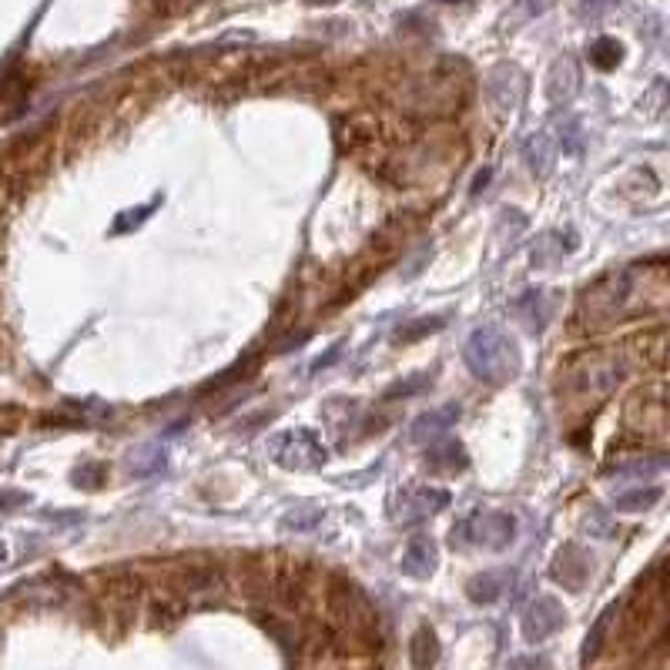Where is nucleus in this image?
<instances>
[{"label": "nucleus", "mask_w": 670, "mask_h": 670, "mask_svg": "<svg viewBox=\"0 0 670 670\" xmlns=\"http://www.w3.org/2000/svg\"><path fill=\"white\" fill-rule=\"evenodd\" d=\"M523 91V71H516L513 64H500L490 74V84H486V98L496 111H510L516 101H520Z\"/></svg>", "instance_id": "nucleus-11"}, {"label": "nucleus", "mask_w": 670, "mask_h": 670, "mask_svg": "<svg viewBox=\"0 0 670 670\" xmlns=\"http://www.w3.org/2000/svg\"><path fill=\"white\" fill-rule=\"evenodd\" d=\"M617 610H620V603H610V607L597 617V624L590 627V634H587V640H583V650H580L583 667H590L593 660L600 657V650H603V644H607V634H610V624H614Z\"/></svg>", "instance_id": "nucleus-17"}, {"label": "nucleus", "mask_w": 670, "mask_h": 670, "mask_svg": "<svg viewBox=\"0 0 670 670\" xmlns=\"http://www.w3.org/2000/svg\"><path fill=\"white\" fill-rule=\"evenodd\" d=\"M463 359H466L469 372H473L476 379L490 382V386H506V382H513L520 376V366H523L520 349H516V342L503 329L473 332L463 349Z\"/></svg>", "instance_id": "nucleus-2"}, {"label": "nucleus", "mask_w": 670, "mask_h": 670, "mask_svg": "<svg viewBox=\"0 0 670 670\" xmlns=\"http://www.w3.org/2000/svg\"><path fill=\"white\" fill-rule=\"evenodd\" d=\"M439 567V550H436V540H429V536H419L406 547V557H402V570L409 573V577L416 580H426L433 577Z\"/></svg>", "instance_id": "nucleus-13"}, {"label": "nucleus", "mask_w": 670, "mask_h": 670, "mask_svg": "<svg viewBox=\"0 0 670 670\" xmlns=\"http://www.w3.org/2000/svg\"><path fill=\"white\" fill-rule=\"evenodd\" d=\"M305 4H312V7H325V4H339V0H305Z\"/></svg>", "instance_id": "nucleus-35"}, {"label": "nucleus", "mask_w": 670, "mask_h": 670, "mask_svg": "<svg viewBox=\"0 0 670 670\" xmlns=\"http://www.w3.org/2000/svg\"><path fill=\"white\" fill-rule=\"evenodd\" d=\"M426 386H429L426 376H413V379H402V386H392L386 396L389 399H396V396H416V392H423Z\"/></svg>", "instance_id": "nucleus-29"}, {"label": "nucleus", "mask_w": 670, "mask_h": 670, "mask_svg": "<svg viewBox=\"0 0 670 670\" xmlns=\"http://www.w3.org/2000/svg\"><path fill=\"white\" fill-rule=\"evenodd\" d=\"M131 459H138V463H131V473L134 476H141V480H145V476H155V473H161V469H165V453H161L158 446H145V449H138V453H134Z\"/></svg>", "instance_id": "nucleus-23"}, {"label": "nucleus", "mask_w": 670, "mask_h": 670, "mask_svg": "<svg viewBox=\"0 0 670 670\" xmlns=\"http://www.w3.org/2000/svg\"><path fill=\"white\" fill-rule=\"evenodd\" d=\"M516 540V516L503 510H480L466 516L463 523L453 526V543L456 547H490V550H506Z\"/></svg>", "instance_id": "nucleus-3"}, {"label": "nucleus", "mask_w": 670, "mask_h": 670, "mask_svg": "<svg viewBox=\"0 0 670 670\" xmlns=\"http://www.w3.org/2000/svg\"><path fill=\"white\" fill-rule=\"evenodd\" d=\"M429 469H436V473H459V469H466V449L456 439H439L436 449L429 453Z\"/></svg>", "instance_id": "nucleus-18"}, {"label": "nucleus", "mask_w": 670, "mask_h": 670, "mask_svg": "<svg viewBox=\"0 0 670 670\" xmlns=\"http://www.w3.org/2000/svg\"><path fill=\"white\" fill-rule=\"evenodd\" d=\"M580 88V67H577V57L563 54L557 64L550 67V81H547V98L553 104H567L573 94Z\"/></svg>", "instance_id": "nucleus-12"}, {"label": "nucleus", "mask_w": 670, "mask_h": 670, "mask_svg": "<svg viewBox=\"0 0 670 670\" xmlns=\"http://www.w3.org/2000/svg\"><path fill=\"white\" fill-rule=\"evenodd\" d=\"M325 456L329 453L312 429H282L272 439V459L282 469H319Z\"/></svg>", "instance_id": "nucleus-6"}, {"label": "nucleus", "mask_w": 670, "mask_h": 670, "mask_svg": "<svg viewBox=\"0 0 670 670\" xmlns=\"http://www.w3.org/2000/svg\"><path fill=\"white\" fill-rule=\"evenodd\" d=\"M560 242V235H543V238H536L533 242V265H543V268H550V265H557L560 258H563V252H567V248H553Z\"/></svg>", "instance_id": "nucleus-24"}, {"label": "nucleus", "mask_w": 670, "mask_h": 670, "mask_svg": "<svg viewBox=\"0 0 670 670\" xmlns=\"http://www.w3.org/2000/svg\"><path fill=\"white\" fill-rule=\"evenodd\" d=\"M563 138H567V148H570V124L563 121ZM573 151H580V124H573Z\"/></svg>", "instance_id": "nucleus-32"}, {"label": "nucleus", "mask_w": 670, "mask_h": 670, "mask_svg": "<svg viewBox=\"0 0 670 670\" xmlns=\"http://www.w3.org/2000/svg\"><path fill=\"white\" fill-rule=\"evenodd\" d=\"M443 322H446L443 315H426V319L406 322L396 335H392V339H396L399 346H406V342H419V339H426V335H433V332L443 329Z\"/></svg>", "instance_id": "nucleus-21"}, {"label": "nucleus", "mask_w": 670, "mask_h": 670, "mask_svg": "<svg viewBox=\"0 0 670 670\" xmlns=\"http://www.w3.org/2000/svg\"><path fill=\"white\" fill-rule=\"evenodd\" d=\"M624 379V362L610 356H583L570 366V396L607 399Z\"/></svg>", "instance_id": "nucleus-5"}, {"label": "nucleus", "mask_w": 670, "mask_h": 670, "mask_svg": "<svg viewBox=\"0 0 670 670\" xmlns=\"http://www.w3.org/2000/svg\"><path fill=\"white\" fill-rule=\"evenodd\" d=\"M510 587V573L506 570H486L480 577L466 583V597L473 603H493L503 597V590Z\"/></svg>", "instance_id": "nucleus-16"}, {"label": "nucleus", "mask_w": 670, "mask_h": 670, "mask_svg": "<svg viewBox=\"0 0 670 670\" xmlns=\"http://www.w3.org/2000/svg\"><path fill=\"white\" fill-rule=\"evenodd\" d=\"M158 208V198L151 201V205H145V208H134V212H124V215H118V222H114V228H111V235H124V232H131V228H138L145 218L155 212Z\"/></svg>", "instance_id": "nucleus-27"}, {"label": "nucleus", "mask_w": 670, "mask_h": 670, "mask_svg": "<svg viewBox=\"0 0 670 670\" xmlns=\"http://www.w3.org/2000/svg\"><path fill=\"white\" fill-rule=\"evenodd\" d=\"M449 500H453V496L439 490V486H402V490L392 496L389 510L399 523H423L429 516L443 513Z\"/></svg>", "instance_id": "nucleus-7"}, {"label": "nucleus", "mask_w": 670, "mask_h": 670, "mask_svg": "<svg viewBox=\"0 0 670 670\" xmlns=\"http://www.w3.org/2000/svg\"><path fill=\"white\" fill-rule=\"evenodd\" d=\"M670 466V456H640V459H627L620 466H610V473L620 476H647V473H660V469Z\"/></svg>", "instance_id": "nucleus-22"}, {"label": "nucleus", "mask_w": 670, "mask_h": 670, "mask_svg": "<svg viewBox=\"0 0 670 670\" xmlns=\"http://www.w3.org/2000/svg\"><path fill=\"white\" fill-rule=\"evenodd\" d=\"M198 0H158V7L165 14H185V11H191V7H195Z\"/></svg>", "instance_id": "nucleus-31"}, {"label": "nucleus", "mask_w": 670, "mask_h": 670, "mask_svg": "<svg viewBox=\"0 0 670 670\" xmlns=\"http://www.w3.org/2000/svg\"><path fill=\"white\" fill-rule=\"evenodd\" d=\"M490 175H493L490 168H483V171H480V178L473 181V195H480V191H483V185H486V181H490Z\"/></svg>", "instance_id": "nucleus-34"}, {"label": "nucleus", "mask_w": 670, "mask_h": 670, "mask_svg": "<svg viewBox=\"0 0 670 670\" xmlns=\"http://www.w3.org/2000/svg\"><path fill=\"white\" fill-rule=\"evenodd\" d=\"M620 0H580V17L583 21H600V17H607Z\"/></svg>", "instance_id": "nucleus-28"}, {"label": "nucleus", "mask_w": 670, "mask_h": 670, "mask_svg": "<svg viewBox=\"0 0 670 670\" xmlns=\"http://www.w3.org/2000/svg\"><path fill=\"white\" fill-rule=\"evenodd\" d=\"M590 61L593 67H600V71H614V67L624 61V44H620L617 37H597V41L590 44Z\"/></svg>", "instance_id": "nucleus-19"}, {"label": "nucleus", "mask_w": 670, "mask_h": 670, "mask_svg": "<svg viewBox=\"0 0 670 670\" xmlns=\"http://www.w3.org/2000/svg\"><path fill=\"white\" fill-rule=\"evenodd\" d=\"M31 503V496L21 490H0V510H17V506Z\"/></svg>", "instance_id": "nucleus-30"}, {"label": "nucleus", "mask_w": 670, "mask_h": 670, "mask_svg": "<svg viewBox=\"0 0 670 670\" xmlns=\"http://www.w3.org/2000/svg\"><path fill=\"white\" fill-rule=\"evenodd\" d=\"M104 476H108V469H104L101 463H81L71 473V480H74V486H81V490H98V486L104 483Z\"/></svg>", "instance_id": "nucleus-25"}, {"label": "nucleus", "mask_w": 670, "mask_h": 670, "mask_svg": "<svg viewBox=\"0 0 670 670\" xmlns=\"http://www.w3.org/2000/svg\"><path fill=\"white\" fill-rule=\"evenodd\" d=\"M4 560H7V547L0 543V563H4Z\"/></svg>", "instance_id": "nucleus-36"}, {"label": "nucleus", "mask_w": 670, "mask_h": 670, "mask_svg": "<svg viewBox=\"0 0 670 670\" xmlns=\"http://www.w3.org/2000/svg\"><path fill=\"white\" fill-rule=\"evenodd\" d=\"M439 660V637L436 630L423 624L413 634V640H409V664H413V670H433Z\"/></svg>", "instance_id": "nucleus-15"}, {"label": "nucleus", "mask_w": 670, "mask_h": 670, "mask_svg": "<svg viewBox=\"0 0 670 670\" xmlns=\"http://www.w3.org/2000/svg\"><path fill=\"white\" fill-rule=\"evenodd\" d=\"M459 416H463V409L456 406V402H449L443 409H433V413H423L416 419L413 426H409V439L413 443H439L443 436H449V429L459 423Z\"/></svg>", "instance_id": "nucleus-10"}, {"label": "nucleus", "mask_w": 670, "mask_h": 670, "mask_svg": "<svg viewBox=\"0 0 670 670\" xmlns=\"http://www.w3.org/2000/svg\"><path fill=\"white\" fill-rule=\"evenodd\" d=\"M660 496H664V490L660 486H640V490H627V493H620L617 496V510L620 513H644V510H650Z\"/></svg>", "instance_id": "nucleus-20"}, {"label": "nucleus", "mask_w": 670, "mask_h": 670, "mask_svg": "<svg viewBox=\"0 0 670 670\" xmlns=\"http://www.w3.org/2000/svg\"><path fill=\"white\" fill-rule=\"evenodd\" d=\"M325 607H329V620L335 634L349 637L359 647H376L379 644V617L372 600L359 583H352L342 573H332L325 583Z\"/></svg>", "instance_id": "nucleus-1"}, {"label": "nucleus", "mask_w": 670, "mask_h": 670, "mask_svg": "<svg viewBox=\"0 0 670 670\" xmlns=\"http://www.w3.org/2000/svg\"><path fill=\"white\" fill-rule=\"evenodd\" d=\"M547 4H550V0H520V7H526V14H540V11H547Z\"/></svg>", "instance_id": "nucleus-33"}, {"label": "nucleus", "mask_w": 670, "mask_h": 670, "mask_svg": "<svg viewBox=\"0 0 670 670\" xmlns=\"http://www.w3.org/2000/svg\"><path fill=\"white\" fill-rule=\"evenodd\" d=\"M523 161L533 168V175H550L553 165H557V141L553 134H530L523 141Z\"/></svg>", "instance_id": "nucleus-14"}, {"label": "nucleus", "mask_w": 670, "mask_h": 670, "mask_svg": "<svg viewBox=\"0 0 670 670\" xmlns=\"http://www.w3.org/2000/svg\"><path fill=\"white\" fill-rule=\"evenodd\" d=\"M590 570H593V560L590 553L577 547V543H563V547L557 550V557L550 560V577L560 583V587L567 590H583L590 580Z\"/></svg>", "instance_id": "nucleus-9"}, {"label": "nucleus", "mask_w": 670, "mask_h": 670, "mask_svg": "<svg viewBox=\"0 0 670 670\" xmlns=\"http://www.w3.org/2000/svg\"><path fill=\"white\" fill-rule=\"evenodd\" d=\"M627 292H630L627 275H607L597 285H590V292L583 295L580 305V322L587 329H603V325L617 322L627 305Z\"/></svg>", "instance_id": "nucleus-4"}, {"label": "nucleus", "mask_w": 670, "mask_h": 670, "mask_svg": "<svg viewBox=\"0 0 670 670\" xmlns=\"http://www.w3.org/2000/svg\"><path fill=\"white\" fill-rule=\"evenodd\" d=\"M563 624H567V614H563V603L557 597H536L530 607L523 610V637L530 640V644L550 640Z\"/></svg>", "instance_id": "nucleus-8"}, {"label": "nucleus", "mask_w": 670, "mask_h": 670, "mask_svg": "<svg viewBox=\"0 0 670 670\" xmlns=\"http://www.w3.org/2000/svg\"><path fill=\"white\" fill-rule=\"evenodd\" d=\"M443 4H459V0H443Z\"/></svg>", "instance_id": "nucleus-37"}, {"label": "nucleus", "mask_w": 670, "mask_h": 670, "mask_svg": "<svg viewBox=\"0 0 670 670\" xmlns=\"http://www.w3.org/2000/svg\"><path fill=\"white\" fill-rule=\"evenodd\" d=\"M322 516H319V506H295V510H289L285 513V526L289 530H309V526H315L319 523Z\"/></svg>", "instance_id": "nucleus-26"}]
</instances>
